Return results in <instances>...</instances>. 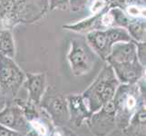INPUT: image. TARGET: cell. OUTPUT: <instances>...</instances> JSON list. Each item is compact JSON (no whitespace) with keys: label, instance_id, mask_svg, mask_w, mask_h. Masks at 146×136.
<instances>
[{"label":"cell","instance_id":"1","mask_svg":"<svg viewBox=\"0 0 146 136\" xmlns=\"http://www.w3.org/2000/svg\"><path fill=\"white\" fill-rule=\"evenodd\" d=\"M119 84L111 65H104L94 82L81 94L90 112H96L112 101Z\"/></svg>","mask_w":146,"mask_h":136},{"label":"cell","instance_id":"2","mask_svg":"<svg viewBox=\"0 0 146 136\" xmlns=\"http://www.w3.org/2000/svg\"><path fill=\"white\" fill-rule=\"evenodd\" d=\"M113 103L115 108L116 126L122 131L127 126L136 111L145 105V96L141 93L137 83L120 84L113 95Z\"/></svg>","mask_w":146,"mask_h":136},{"label":"cell","instance_id":"3","mask_svg":"<svg viewBox=\"0 0 146 136\" xmlns=\"http://www.w3.org/2000/svg\"><path fill=\"white\" fill-rule=\"evenodd\" d=\"M85 40L97 56L105 61L115 44L132 41V38L125 28L111 27L89 32Z\"/></svg>","mask_w":146,"mask_h":136},{"label":"cell","instance_id":"4","mask_svg":"<svg viewBox=\"0 0 146 136\" xmlns=\"http://www.w3.org/2000/svg\"><path fill=\"white\" fill-rule=\"evenodd\" d=\"M25 80L26 74L14 58L0 54V91L7 103L17 98Z\"/></svg>","mask_w":146,"mask_h":136},{"label":"cell","instance_id":"5","mask_svg":"<svg viewBox=\"0 0 146 136\" xmlns=\"http://www.w3.org/2000/svg\"><path fill=\"white\" fill-rule=\"evenodd\" d=\"M96 54L84 38H74L70 42L67 60L74 76L88 74L96 62Z\"/></svg>","mask_w":146,"mask_h":136},{"label":"cell","instance_id":"6","mask_svg":"<svg viewBox=\"0 0 146 136\" xmlns=\"http://www.w3.org/2000/svg\"><path fill=\"white\" fill-rule=\"evenodd\" d=\"M51 119L54 126H68L69 113L66 96L59 94L54 87H47L39 103Z\"/></svg>","mask_w":146,"mask_h":136},{"label":"cell","instance_id":"7","mask_svg":"<svg viewBox=\"0 0 146 136\" xmlns=\"http://www.w3.org/2000/svg\"><path fill=\"white\" fill-rule=\"evenodd\" d=\"M91 133L94 136H108L117 128L115 108L113 100L92 113L86 122Z\"/></svg>","mask_w":146,"mask_h":136},{"label":"cell","instance_id":"8","mask_svg":"<svg viewBox=\"0 0 146 136\" xmlns=\"http://www.w3.org/2000/svg\"><path fill=\"white\" fill-rule=\"evenodd\" d=\"M0 124L23 134L32 129L21 108L14 101L7 103L5 108L0 111Z\"/></svg>","mask_w":146,"mask_h":136},{"label":"cell","instance_id":"9","mask_svg":"<svg viewBox=\"0 0 146 136\" xmlns=\"http://www.w3.org/2000/svg\"><path fill=\"white\" fill-rule=\"evenodd\" d=\"M120 84H133L145 75V67L139 61L115 63L109 64Z\"/></svg>","mask_w":146,"mask_h":136},{"label":"cell","instance_id":"10","mask_svg":"<svg viewBox=\"0 0 146 136\" xmlns=\"http://www.w3.org/2000/svg\"><path fill=\"white\" fill-rule=\"evenodd\" d=\"M69 113V123L74 127H81L92 115L82 94H74L66 95Z\"/></svg>","mask_w":146,"mask_h":136},{"label":"cell","instance_id":"11","mask_svg":"<svg viewBox=\"0 0 146 136\" xmlns=\"http://www.w3.org/2000/svg\"><path fill=\"white\" fill-rule=\"evenodd\" d=\"M26 80L24 85L27 89L28 100L38 104L41 102L47 88V80L46 73H25Z\"/></svg>","mask_w":146,"mask_h":136},{"label":"cell","instance_id":"12","mask_svg":"<svg viewBox=\"0 0 146 136\" xmlns=\"http://www.w3.org/2000/svg\"><path fill=\"white\" fill-rule=\"evenodd\" d=\"M105 61L108 64L138 61L135 42L132 40L129 42L116 43L113 46L112 51L105 59Z\"/></svg>","mask_w":146,"mask_h":136},{"label":"cell","instance_id":"13","mask_svg":"<svg viewBox=\"0 0 146 136\" xmlns=\"http://www.w3.org/2000/svg\"><path fill=\"white\" fill-rule=\"evenodd\" d=\"M123 136H146V108L141 106L131 118L129 123L122 130Z\"/></svg>","mask_w":146,"mask_h":136},{"label":"cell","instance_id":"14","mask_svg":"<svg viewBox=\"0 0 146 136\" xmlns=\"http://www.w3.org/2000/svg\"><path fill=\"white\" fill-rule=\"evenodd\" d=\"M101 14H102V12L96 15H92L91 17L85 18L80 22L64 25L63 28L75 33H86V34L92 31H95V30H101V25H100Z\"/></svg>","mask_w":146,"mask_h":136},{"label":"cell","instance_id":"15","mask_svg":"<svg viewBox=\"0 0 146 136\" xmlns=\"http://www.w3.org/2000/svg\"><path fill=\"white\" fill-rule=\"evenodd\" d=\"M0 54L10 58L16 55V44L11 29L0 27Z\"/></svg>","mask_w":146,"mask_h":136},{"label":"cell","instance_id":"16","mask_svg":"<svg viewBox=\"0 0 146 136\" xmlns=\"http://www.w3.org/2000/svg\"><path fill=\"white\" fill-rule=\"evenodd\" d=\"M145 18L131 19L126 27L127 32L134 42H145Z\"/></svg>","mask_w":146,"mask_h":136},{"label":"cell","instance_id":"17","mask_svg":"<svg viewBox=\"0 0 146 136\" xmlns=\"http://www.w3.org/2000/svg\"><path fill=\"white\" fill-rule=\"evenodd\" d=\"M123 10L128 17L131 19L145 18V6H138V5H126Z\"/></svg>","mask_w":146,"mask_h":136},{"label":"cell","instance_id":"18","mask_svg":"<svg viewBox=\"0 0 146 136\" xmlns=\"http://www.w3.org/2000/svg\"><path fill=\"white\" fill-rule=\"evenodd\" d=\"M46 136H77L68 126H54Z\"/></svg>","mask_w":146,"mask_h":136},{"label":"cell","instance_id":"19","mask_svg":"<svg viewBox=\"0 0 146 136\" xmlns=\"http://www.w3.org/2000/svg\"><path fill=\"white\" fill-rule=\"evenodd\" d=\"M136 44V54L140 64L145 67L146 65V43L145 42H135Z\"/></svg>","mask_w":146,"mask_h":136},{"label":"cell","instance_id":"20","mask_svg":"<svg viewBox=\"0 0 146 136\" xmlns=\"http://www.w3.org/2000/svg\"><path fill=\"white\" fill-rule=\"evenodd\" d=\"M109 6L104 0H92V3L90 5V12L92 15H96L103 12L104 9H106Z\"/></svg>","mask_w":146,"mask_h":136},{"label":"cell","instance_id":"21","mask_svg":"<svg viewBox=\"0 0 146 136\" xmlns=\"http://www.w3.org/2000/svg\"><path fill=\"white\" fill-rule=\"evenodd\" d=\"M48 1H49L50 10L61 9L64 11V10L69 9L68 0H48Z\"/></svg>","mask_w":146,"mask_h":136},{"label":"cell","instance_id":"22","mask_svg":"<svg viewBox=\"0 0 146 136\" xmlns=\"http://www.w3.org/2000/svg\"><path fill=\"white\" fill-rule=\"evenodd\" d=\"M69 2V9L72 11H79L85 7L88 3V0H68Z\"/></svg>","mask_w":146,"mask_h":136},{"label":"cell","instance_id":"23","mask_svg":"<svg viewBox=\"0 0 146 136\" xmlns=\"http://www.w3.org/2000/svg\"><path fill=\"white\" fill-rule=\"evenodd\" d=\"M0 136H25V134L0 124Z\"/></svg>","mask_w":146,"mask_h":136},{"label":"cell","instance_id":"24","mask_svg":"<svg viewBox=\"0 0 146 136\" xmlns=\"http://www.w3.org/2000/svg\"><path fill=\"white\" fill-rule=\"evenodd\" d=\"M106 4L110 7H121L123 8L125 6V2H126V0H104Z\"/></svg>","mask_w":146,"mask_h":136},{"label":"cell","instance_id":"25","mask_svg":"<svg viewBox=\"0 0 146 136\" xmlns=\"http://www.w3.org/2000/svg\"><path fill=\"white\" fill-rule=\"evenodd\" d=\"M126 5H138V6H145V0H126Z\"/></svg>","mask_w":146,"mask_h":136},{"label":"cell","instance_id":"26","mask_svg":"<svg viewBox=\"0 0 146 136\" xmlns=\"http://www.w3.org/2000/svg\"><path fill=\"white\" fill-rule=\"evenodd\" d=\"M6 105H7V101H6V99H5V97L3 96L1 91H0V111L3 110Z\"/></svg>","mask_w":146,"mask_h":136},{"label":"cell","instance_id":"27","mask_svg":"<svg viewBox=\"0 0 146 136\" xmlns=\"http://www.w3.org/2000/svg\"><path fill=\"white\" fill-rule=\"evenodd\" d=\"M25 136H40V135L35 130L31 129V130L29 131V132H27L26 134H25Z\"/></svg>","mask_w":146,"mask_h":136}]
</instances>
